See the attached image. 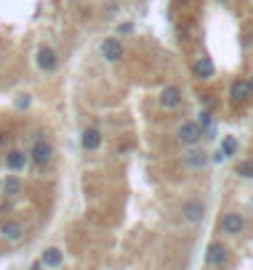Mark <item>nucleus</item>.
<instances>
[{
	"label": "nucleus",
	"mask_w": 253,
	"mask_h": 270,
	"mask_svg": "<svg viewBox=\"0 0 253 270\" xmlns=\"http://www.w3.org/2000/svg\"><path fill=\"white\" fill-rule=\"evenodd\" d=\"M0 236L8 238V241H13V243H18V241H22L25 231H22V226H20L18 221L5 219V221H0Z\"/></svg>",
	"instance_id": "4468645a"
},
{
	"label": "nucleus",
	"mask_w": 253,
	"mask_h": 270,
	"mask_svg": "<svg viewBox=\"0 0 253 270\" xmlns=\"http://www.w3.org/2000/svg\"><path fill=\"white\" fill-rule=\"evenodd\" d=\"M35 64H37L39 72H44V74H52V72H57L59 69V54L54 47H49V44H42L37 49V54H35Z\"/></svg>",
	"instance_id": "20e7f679"
},
{
	"label": "nucleus",
	"mask_w": 253,
	"mask_h": 270,
	"mask_svg": "<svg viewBox=\"0 0 253 270\" xmlns=\"http://www.w3.org/2000/svg\"><path fill=\"white\" fill-rule=\"evenodd\" d=\"M216 3H221V5H224V3H229V0H216Z\"/></svg>",
	"instance_id": "393cba45"
},
{
	"label": "nucleus",
	"mask_w": 253,
	"mask_h": 270,
	"mask_svg": "<svg viewBox=\"0 0 253 270\" xmlns=\"http://www.w3.org/2000/svg\"><path fill=\"white\" fill-rule=\"evenodd\" d=\"M39 268H42V263H35V265H32L30 270H39Z\"/></svg>",
	"instance_id": "4be33fe9"
},
{
	"label": "nucleus",
	"mask_w": 253,
	"mask_h": 270,
	"mask_svg": "<svg viewBox=\"0 0 253 270\" xmlns=\"http://www.w3.org/2000/svg\"><path fill=\"white\" fill-rule=\"evenodd\" d=\"M251 98V89H248V81L246 79H236L234 84L229 86V101L234 106H243L246 101Z\"/></svg>",
	"instance_id": "9d476101"
},
{
	"label": "nucleus",
	"mask_w": 253,
	"mask_h": 270,
	"mask_svg": "<svg viewBox=\"0 0 253 270\" xmlns=\"http://www.w3.org/2000/svg\"><path fill=\"white\" fill-rule=\"evenodd\" d=\"M27 153H22V150H10V153L5 155V167L10 170V172H22L25 167H27Z\"/></svg>",
	"instance_id": "ddd939ff"
},
{
	"label": "nucleus",
	"mask_w": 253,
	"mask_h": 270,
	"mask_svg": "<svg viewBox=\"0 0 253 270\" xmlns=\"http://www.w3.org/2000/svg\"><path fill=\"white\" fill-rule=\"evenodd\" d=\"M204 260H207V265H209V268H221V265L229 260V248H226L221 241H212V243L207 246V255H204Z\"/></svg>",
	"instance_id": "39448f33"
},
{
	"label": "nucleus",
	"mask_w": 253,
	"mask_h": 270,
	"mask_svg": "<svg viewBox=\"0 0 253 270\" xmlns=\"http://www.w3.org/2000/svg\"><path fill=\"white\" fill-rule=\"evenodd\" d=\"M30 103H32V96H30V94H20V96L15 98V106H18V108H27Z\"/></svg>",
	"instance_id": "412c9836"
},
{
	"label": "nucleus",
	"mask_w": 253,
	"mask_h": 270,
	"mask_svg": "<svg viewBox=\"0 0 253 270\" xmlns=\"http://www.w3.org/2000/svg\"><path fill=\"white\" fill-rule=\"evenodd\" d=\"M192 74H195L199 81H212L216 74L214 59L212 57H197L195 61H192Z\"/></svg>",
	"instance_id": "6e6552de"
},
{
	"label": "nucleus",
	"mask_w": 253,
	"mask_h": 270,
	"mask_svg": "<svg viewBox=\"0 0 253 270\" xmlns=\"http://www.w3.org/2000/svg\"><path fill=\"white\" fill-rule=\"evenodd\" d=\"M248 89H251V94H253V77L248 79Z\"/></svg>",
	"instance_id": "5701e85b"
},
{
	"label": "nucleus",
	"mask_w": 253,
	"mask_h": 270,
	"mask_svg": "<svg viewBox=\"0 0 253 270\" xmlns=\"http://www.w3.org/2000/svg\"><path fill=\"white\" fill-rule=\"evenodd\" d=\"M39 263H42L44 268H49V270L61 268V263H64V253L59 251L57 246H49V248H44V251H42Z\"/></svg>",
	"instance_id": "2eb2a0df"
},
{
	"label": "nucleus",
	"mask_w": 253,
	"mask_h": 270,
	"mask_svg": "<svg viewBox=\"0 0 253 270\" xmlns=\"http://www.w3.org/2000/svg\"><path fill=\"white\" fill-rule=\"evenodd\" d=\"M221 153L224 157H234L238 153V140H236V135H224V140H221Z\"/></svg>",
	"instance_id": "f3484780"
},
{
	"label": "nucleus",
	"mask_w": 253,
	"mask_h": 270,
	"mask_svg": "<svg viewBox=\"0 0 253 270\" xmlns=\"http://www.w3.org/2000/svg\"><path fill=\"white\" fill-rule=\"evenodd\" d=\"M202 138H204V130L199 128L197 120H184V123L177 128V140H179L182 145H187V148H197V145L202 143Z\"/></svg>",
	"instance_id": "7ed1b4c3"
},
{
	"label": "nucleus",
	"mask_w": 253,
	"mask_h": 270,
	"mask_svg": "<svg viewBox=\"0 0 253 270\" xmlns=\"http://www.w3.org/2000/svg\"><path fill=\"white\" fill-rule=\"evenodd\" d=\"M204 214H207V207H204V201L202 199H187L184 204H182V216H184V221H189V224H199L202 219H204Z\"/></svg>",
	"instance_id": "423d86ee"
},
{
	"label": "nucleus",
	"mask_w": 253,
	"mask_h": 270,
	"mask_svg": "<svg viewBox=\"0 0 253 270\" xmlns=\"http://www.w3.org/2000/svg\"><path fill=\"white\" fill-rule=\"evenodd\" d=\"M234 172L238 177H243V179H253V160H243V162H238L234 167Z\"/></svg>",
	"instance_id": "a211bd4d"
},
{
	"label": "nucleus",
	"mask_w": 253,
	"mask_h": 270,
	"mask_svg": "<svg viewBox=\"0 0 253 270\" xmlns=\"http://www.w3.org/2000/svg\"><path fill=\"white\" fill-rule=\"evenodd\" d=\"M197 123H199V128L202 130H209V128H214V118H212V111H199V118H197Z\"/></svg>",
	"instance_id": "aec40b11"
},
{
	"label": "nucleus",
	"mask_w": 253,
	"mask_h": 270,
	"mask_svg": "<svg viewBox=\"0 0 253 270\" xmlns=\"http://www.w3.org/2000/svg\"><path fill=\"white\" fill-rule=\"evenodd\" d=\"M157 103L165 108V111H177L182 106V91L179 86H165L157 96Z\"/></svg>",
	"instance_id": "0eeeda50"
},
{
	"label": "nucleus",
	"mask_w": 253,
	"mask_h": 270,
	"mask_svg": "<svg viewBox=\"0 0 253 270\" xmlns=\"http://www.w3.org/2000/svg\"><path fill=\"white\" fill-rule=\"evenodd\" d=\"M3 140H5V135H3V130H0V145H3Z\"/></svg>",
	"instance_id": "b1692460"
},
{
	"label": "nucleus",
	"mask_w": 253,
	"mask_h": 270,
	"mask_svg": "<svg viewBox=\"0 0 253 270\" xmlns=\"http://www.w3.org/2000/svg\"><path fill=\"white\" fill-rule=\"evenodd\" d=\"M221 231L226 233V236H238V233L243 231V226H246V221H243V216L238 212H226L221 216Z\"/></svg>",
	"instance_id": "1a4fd4ad"
},
{
	"label": "nucleus",
	"mask_w": 253,
	"mask_h": 270,
	"mask_svg": "<svg viewBox=\"0 0 253 270\" xmlns=\"http://www.w3.org/2000/svg\"><path fill=\"white\" fill-rule=\"evenodd\" d=\"M133 32H136V22H133V20L118 22V27H116V37H128V35H133Z\"/></svg>",
	"instance_id": "6ab92c4d"
},
{
	"label": "nucleus",
	"mask_w": 253,
	"mask_h": 270,
	"mask_svg": "<svg viewBox=\"0 0 253 270\" xmlns=\"http://www.w3.org/2000/svg\"><path fill=\"white\" fill-rule=\"evenodd\" d=\"M22 192V182H20L15 174H10V177H5V182H3V194L5 196H18Z\"/></svg>",
	"instance_id": "dca6fc26"
},
{
	"label": "nucleus",
	"mask_w": 253,
	"mask_h": 270,
	"mask_svg": "<svg viewBox=\"0 0 253 270\" xmlns=\"http://www.w3.org/2000/svg\"><path fill=\"white\" fill-rule=\"evenodd\" d=\"M27 157H30V162H32L35 167H47V165L54 160V148H52V143H49L47 138H42V135H39L37 140L32 143V148H30Z\"/></svg>",
	"instance_id": "f257e3e1"
},
{
	"label": "nucleus",
	"mask_w": 253,
	"mask_h": 270,
	"mask_svg": "<svg viewBox=\"0 0 253 270\" xmlns=\"http://www.w3.org/2000/svg\"><path fill=\"white\" fill-rule=\"evenodd\" d=\"M207 165H209V153H204L202 148H189V153L184 155L187 170H204Z\"/></svg>",
	"instance_id": "f8f14e48"
},
{
	"label": "nucleus",
	"mask_w": 253,
	"mask_h": 270,
	"mask_svg": "<svg viewBox=\"0 0 253 270\" xmlns=\"http://www.w3.org/2000/svg\"><path fill=\"white\" fill-rule=\"evenodd\" d=\"M101 143H103V133L98 130L96 125H89L84 133H81V148L86 150V153H94L101 148Z\"/></svg>",
	"instance_id": "9b49d317"
},
{
	"label": "nucleus",
	"mask_w": 253,
	"mask_h": 270,
	"mask_svg": "<svg viewBox=\"0 0 253 270\" xmlns=\"http://www.w3.org/2000/svg\"><path fill=\"white\" fill-rule=\"evenodd\" d=\"M98 54H101L103 61L116 64V61H120V59L125 57V44H123V39L116 37V35L103 37L101 39V44H98Z\"/></svg>",
	"instance_id": "f03ea898"
}]
</instances>
